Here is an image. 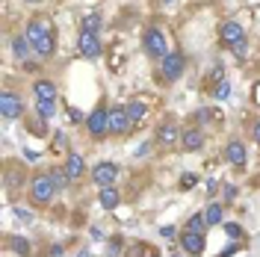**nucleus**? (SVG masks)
<instances>
[{
  "label": "nucleus",
  "instance_id": "nucleus-21",
  "mask_svg": "<svg viewBox=\"0 0 260 257\" xmlns=\"http://www.w3.org/2000/svg\"><path fill=\"white\" fill-rule=\"evenodd\" d=\"M30 50H32V45H30V39H27V36H15V39H12V53H15L18 59H27V56H30Z\"/></svg>",
  "mask_w": 260,
  "mask_h": 257
},
{
  "label": "nucleus",
  "instance_id": "nucleus-30",
  "mask_svg": "<svg viewBox=\"0 0 260 257\" xmlns=\"http://www.w3.org/2000/svg\"><path fill=\"white\" fill-rule=\"evenodd\" d=\"M222 80H225V65H216V68L210 71V80H207V83L216 86V83H222Z\"/></svg>",
  "mask_w": 260,
  "mask_h": 257
},
{
  "label": "nucleus",
  "instance_id": "nucleus-19",
  "mask_svg": "<svg viewBox=\"0 0 260 257\" xmlns=\"http://www.w3.org/2000/svg\"><path fill=\"white\" fill-rule=\"evenodd\" d=\"M127 115H130V124L136 127L139 121H145V115H148V107L142 104V101H130V104H127Z\"/></svg>",
  "mask_w": 260,
  "mask_h": 257
},
{
  "label": "nucleus",
  "instance_id": "nucleus-7",
  "mask_svg": "<svg viewBox=\"0 0 260 257\" xmlns=\"http://www.w3.org/2000/svg\"><path fill=\"white\" fill-rule=\"evenodd\" d=\"M0 113H3L6 121L21 118V115H24V101H21V95H15L12 89H6V92L0 95Z\"/></svg>",
  "mask_w": 260,
  "mask_h": 257
},
{
  "label": "nucleus",
  "instance_id": "nucleus-4",
  "mask_svg": "<svg viewBox=\"0 0 260 257\" xmlns=\"http://www.w3.org/2000/svg\"><path fill=\"white\" fill-rule=\"evenodd\" d=\"M86 130H89V136L95 142H101L110 133V110H107V104H98L95 110L86 115Z\"/></svg>",
  "mask_w": 260,
  "mask_h": 257
},
{
  "label": "nucleus",
  "instance_id": "nucleus-23",
  "mask_svg": "<svg viewBox=\"0 0 260 257\" xmlns=\"http://www.w3.org/2000/svg\"><path fill=\"white\" fill-rule=\"evenodd\" d=\"M80 33H101V15H98V12H92V15H83Z\"/></svg>",
  "mask_w": 260,
  "mask_h": 257
},
{
  "label": "nucleus",
  "instance_id": "nucleus-8",
  "mask_svg": "<svg viewBox=\"0 0 260 257\" xmlns=\"http://www.w3.org/2000/svg\"><path fill=\"white\" fill-rule=\"evenodd\" d=\"M77 50H80V56H86V59H101V53H104L101 36H98V33H80Z\"/></svg>",
  "mask_w": 260,
  "mask_h": 257
},
{
  "label": "nucleus",
  "instance_id": "nucleus-9",
  "mask_svg": "<svg viewBox=\"0 0 260 257\" xmlns=\"http://www.w3.org/2000/svg\"><path fill=\"white\" fill-rule=\"evenodd\" d=\"M118 163H110V160H101L92 169V180H95L98 186H115V177H118Z\"/></svg>",
  "mask_w": 260,
  "mask_h": 257
},
{
  "label": "nucleus",
  "instance_id": "nucleus-5",
  "mask_svg": "<svg viewBox=\"0 0 260 257\" xmlns=\"http://www.w3.org/2000/svg\"><path fill=\"white\" fill-rule=\"evenodd\" d=\"M180 136H183V130L172 121V118H166V121H160L157 124V133H154V139H157V145H160L162 151H172V148H178L180 145Z\"/></svg>",
  "mask_w": 260,
  "mask_h": 257
},
{
  "label": "nucleus",
  "instance_id": "nucleus-38",
  "mask_svg": "<svg viewBox=\"0 0 260 257\" xmlns=\"http://www.w3.org/2000/svg\"><path fill=\"white\" fill-rule=\"evenodd\" d=\"M24 71H30V74H32V71H39V65H36V62H24Z\"/></svg>",
  "mask_w": 260,
  "mask_h": 257
},
{
  "label": "nucleus",
  "instance_id": "nucleus-35",
  "mask_svg": "<svg viewBox=\"0 0 260 257\" xmlns=\"http://www.w3.org/2000/svg\"><path fill=\"white\" fill-rule=\"evenodd\" d=\"M251 136H254V142L260 145V118L254 121V124H251Z\"/></svg>",
  "mask_w": 260,
  "mask_h": 257
},
{
  "label": "nucleus",
  "instance_id": "nucleus-3",
  "mask_svg": "<svg viewBox=\"0 0 260 257\" xmlns=\"http://www.w3.org/2000/svg\"><path fill=\"white\" fill-rule=\"evenodd\" d=\"M142 50H145V56H151V59H157V62H162L172 50H169V39H166V33L160 30V27H148L145 33H142Z\"/></svg>",
  "mask_w": 260,
  "mask_h": 257
},
{
  "label": "nucleus",
  "instance_id": "nucleus-22",
  "mask_svg": "<svg viewBox=\"0 0 260 257\" xmlns=\"http://www.w3.org/2000/svg\"><path fill=\"white\" fill-rule=\"evenodd\" d=\"M6 245L15 251V254H21V257H30V242L24 240V237H9L6 240Z\"/></svg>",
  "mask_w": 260,
  "mask_h": 257
},
{
  "label": "nucleus",
  "instance_id": "nucleus-28",
  "mask_svg": "<svg viewBox=\"0 0 260 257\" xmlns=\"http://www.w3.org/2000/svg\"><path fill=\"white\" fill-rule=\"evenodd\" d=\"M225 234L231 237V240H243V237H245L243 225H237V222H228V225H225Z\"/></svg>",
  "mask_w": 260,
  "mask_h": 257
},
{
  "label": "nucleus",
  "instance_id": "nucleus-31",
  "mask_svg": "<svg viewBox=\"0 0 260 257\" xmlns=\"http://www.w3.org/2000/svg\"><path fill=\"white\" fill-rule=\"evenodd\" d=\"M68 121H71V124H86V118H83V113L80 110H77V107H68Z\"/></svg>",
  "mask_w": 260,
  "mask_h": 257
},
{
  "label": "nucleus",
  "instance_id": "nucleus-39",
  "mask_svg": "<svg viewBox=\"0 0 260 257\" xmlns=\"http://www.w3.org/2000/svg\"><path fill=\"white\" fill-rule=\"evenodd\" d=\"M27 3H42V0H27Z\"/></svg>",
  "mask_w": 260,
  "mask_h": 257
},
{
  "label": "nucleus",
  "instance_id": "nucleus-36",
  "mask_svg": "<svg viewBox=\"0 0 260 257\" xmlns=\"http://www.w3.org/2000/svg\"><path fill=\"white\" fill-rule=\"evenodd\" d=\"M219 192V183H216V180H210V183H207V195H216Z\"/></svg>",
  "mask_w": 260,
  "mask_h": 257
},
{
  "label": "nucleus",
  "instance_id": "nucleus-6",
  "mask_svg": "<svg viewBox=\"0 0 260 257\" xmlns=\"http://www.w3.org/2000/svg\"><path fill=\"white\" fill-rule=\"evenodd\" d=\"M183 68H186V56H183L180 50H172V53L160 62V77L166 83H175V80H180Z\"/></svg>",
  "mask_w": 260,
  "mask_h": 257
},
{
  "label": "nucleus",
  "instance_id": "nucleus-26",
  "mask_svg": "<svg viewBox=\"0 0 260 257\" xmlns=\"http://www.w3.org/2000/svg\"><path fill=\"white\" fill-rule=\"evenodd\" d=\"M210 95L216 98V101H228V98H231V83L222 80V83H216V86H210Z\"/></svg>",
  "mask_w": 260,
  "mask_h": 257
},
{
  "label": "nucleus",
  "instance_id": "nucleus-15",
  "mask_svg": "<svg viewBox=\"0 0 260 257\" xmlns=\"http://www.w3.org/2000/svg\"><path fill=\"white\" fill-rule=\"evenodd\" d=\"M62 169L68 172V177H71V180H77V177L86 175V163H83V157H80V154H74V151H68V154H65Z\"/></svg>",
  "mask_w": 260,
  "mask_h": 257
},
{
  "label": "nucleus",
  "instance_id": "nucleus-37",
  "mask_svg": "<svg viewBox=\"0 0 260 257\" xmlns=\"http://www.w3.org/2000/svg\"><path fill=\"white\" fill-rule=\"evenodd\" d=\"M160 234H162V237H175V228L166 225V228H160Z\"/></svg>",
  "mask_w": 260,
  "mask_h": 257
},
{
  "label": "nucleus",
  "instance_id": "nucleus-17",
  "mask_svg": "<svg viewBox=\"0 0 260 257\" xmlns=\"http://www.w3.org/2000/svg\"><path fill=\"white\" fill-rule=\"evenodd\" d=\"M98 201H101V207H104V210H115V207H118V201H121V195H118L115 186H101Z\"/></svg>",
  "mask_w": 260,
  "mask_h": 257
},
{
  "label": "nucleus",
  "instance_id": "nucleus-20",
  "mask_svg": "<svg viewBox=\"0 0 260 257\" xmlns=\"http://www.w3.org/2000/svg\"><path fill=\"white\" fill-rule=\"evenodd\" d=\"M207 219H204V213H195V216H189L186 219V225H183V231H192V234H207Z\"/></svg>",
  "mask_w": 260,
  "mask_h": 257
},
{
  "label": "nucleus",
  "instance_id": "nucleus-2",
  "mask_svg": "<svg viewBox=\"0 0 260 257\" xmlns=\"http://www.w3.org/2000/svg\"><path fill=\"white\" fill-rule=\"evenodd\" d=\"M56 192H59V189H56V183H53L50 172H39V175H32V180H30V201H32V207H48Z\"/></svg>",
  "mask_w": 260,
  "mask_h": 257
},
{
  "label": "nucleus",
  "instance_id": "nucleus-18",
  "mask_svg": "<svg viewBox=\"0 0 260 257\" xmlns=\"http://www.w3.org/2000/svg\"><path fill=\"white\" fill-rule=\"evenodd\" d=\"M21 183H24V166H21V163H12V166L6 169V189L15 192Z\"/></svg>",
  "mask_w": 260,
  "mask_h": 257
},
{
  "label": "nucleus",
  "instance_id": "nucleus-33",
  "mask_svg": "<svg viewBox=\"0 0 260 257\" xmlns=\"http://www.w3.org/2000/svg\"><path fill=\"white\" fill-rule=\"evenodd\" d=\"M231 53H234L237 59H243V56H245V42H240V45H234V48H231Z\"/></svg>",
  "mask_w": 260,
  "mask_h": 257
},
{
  "label": "nucleus",
  "instance_id": "nucleus-34",
  "mask_svg": "<svg viewBox=\"0 0 260 257\" xmlns=\"http://www.w3.org/2000/svg\"><path fill=\"white\" fill-rule=\"evenodd\" d=\"M237 195H240V189H237V186H225V201H228V204H231Z\"/></svg>",
  "mask_w": 260,
  "mask_h": 257
},
{
  "label": "nucleus",
  "instance_id": "nucleus-1",
  "mask_svg": "<svg viewBox=\"0 0 260 257\" xmlns=\"http://www.w3.org/2000/svg\"><path fill=\"white\" fill-rule=\"evenodd\" d=\"M27 39H30L32 53H36L39 59H50V56L56 53V39H53V33H50V27H48V18H42V15L30 18V24H27Z\"/></svg>",
  "mask_w": 260,
  "mask_h": 257
},
{
  "label": "nucleus",
  "instance_id": "nucleus-13",
  "mask_svg": "<svg viewBox=\"0 0 260 257\" xmlns=\"http://www.w3.org/2000/svg\"><path fill=\"white\" fill-rule=\"evenodd\" d=\"M180 148H183L186 154L201 151V148H204V130L201 127H186L183 130V136H180Z\"/></svg>",
  "mask_w": 260,
  "mask_h": 257
},
{
  "label": "nucleus",
  "instance_id": "nucleus-14",
  "mask_svg": "<svg viewBox=\"0 0 260 257\" xmlns=\"http://www.w3.org/2000/svg\"><path fill=\"white\" fill-rule=\"evenodd\" d=\"M225 160L234 166V169H243L245 166V145L240 142V139H231V142L225 145Z\"/></svg>",
  "mask_w": 260,
  "mask_h": 257
},
{
  "label": "nucleus",
  "instance_id": "nucleus-32",
  "mask_svg": "<svg viewBox=\"0 0 260 257\" xmlns=\"http://www.w3.org/2000/svg\"><path fill=\"white\" fill-rule=\"evenodd\" d=\"M195 180H198L195 175H183V177H180V189H192Z\"/></svg>",
  "mask_w": 260,
  "mask_h": 257
},
{
  "label": "nucleus",
  "instance_id": "nucleus-12",
  "mask_svg": "<svg viewBox=\"0 0 260 257\" xmlns=\"http://www.w3.org/2000/svg\"><path fill=\"white\" fill-rule=\"evenodd\" d=\"M180 248H183L186 254L198 257L207 248V237H204V234H192V231H183V234H180Z\"/></svg>",
  "mask_w": 260,
  "mask_h": 257
},
{
  "label": "nucleus",
  "instance_id": "nucleus-10",
  "mask_svg": "<svg viewBox=\"0 0 260 257\" xmlns=\"http://www.w3.org/2000/svg\"><path fill=\"white\" fill-rule=\"evenodd\" d=\"M219 39H222V45H225L228 50L234 48V45H240V42H245V30L240 21H222V27H219Z\"/></svg>",
  "mask_w": 260,
  "mask_h": 257
},
{
  "label": "nucleus",
  "instance_id": "nucleus-11",
  "mask_svg": "<svg viewBox=\"0 0 260 257\" xmlns=\"http://www.w3.org/2000/svg\"><path fill=\"white\" fill-rule=\"evenodd\" d=\"M130 130H133V124H130L127 107H113V110H110V133H113V136H124Z\"/></svg>",
  "mask_w": 260,
  "mask_h": 257
},
{
  "label": "nucleus",
  "instance_id": "nucleus-25",
  "mask_svg": "<svg viewBox=\"0 0 260 257\" xmlns=\"http://www.w3.org/2000/svg\"><path fill=\"white\" fill-rule=\"evenodd\" d=\"M222 213H225V210H222V204H210V207L204 210V219H207V225H219V222H222Z\"/></svg>",
  "mask_w": 260,
  "mask_h": 257
},
{
  "label": "nucleus",
  "instance_id": "nucleus-24",
  "mask_svg": "<svg viewBox=\"0 0 260 257\" xmlns=\"http://www.w3.org/2000/svg\"><path fill=\"white\" fill-rule=\"evenodd\" d=\"M36 115L42 118V121H48L56 115V107H53V101H36Z\"/></svg>",
  "mask_w": 260,
  "mask_h": 257
},
{
  "label": "nucleus",
  "instance_id": "nucleus-16",
  "mask_svg": "<svg viewBox=\"0 0 260 257\" xmlns=\"http://www.w3.org/2000/svg\"><path fill=\"white\" fill-rule=\"evenodd\" d=\"M36 101H56V83L53 80H36L32 83Z\"/></svg>",
  "mask_w": 260,
  "mask_h": 257
},
{
  "label": "nucleus",
  "instance_id": "nucleus-29",
  "mask_svg": "<svg viewBox=\"0 0 260 257\" xmlns=\"http://www.w3.org/2000/svg\"><path fill=\"white\" fill-rule=\"evenodd\" d=\"M216 115H219L216 110H198V113H195V121H198V124H210Z\"/></svg>",
  "mask_w": 260,
  "mask_h": 257
},
{
  "label": "nucleus",
  "instance_id": "nucleus-27",
  "mask_svg": "<svg viewBox=\"0 0 260 257\" xmlns=\"http://www.w3.org/2000/svg\"><path fill=\"white\" fill-rule=\"evenodd\" d=\"M50 177H53V183H56V189H68V183H71V177L65 169H50Z\"/></svg>",
  "mask_w": 260,
  "mask_h": 257
}]
</instances>
